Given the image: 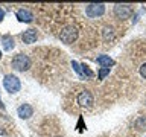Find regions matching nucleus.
Returning a JSON list of instances; mask_svg holds the SVG:
<instances>
[{"label":"nucleus","mask_w":146,"mask_h":137,"mask_svg":"<svg viewBox=\"0 0 146 137\" xmlns=\"http://www.w3.org/2000/svg\"><path fill=\"white\" fill-rule=\"evenodd\" d=\"M140 75L146 79V63H145V64H141V67H140Z\"/></svg>","instance_id":"obj_17"},{"label":"nucleus","mask_w":146,"mask_h":137,"mask_svg":"<svg viewBox=\"0 0 146 137\" xmlns=\"http://www.w3.org/2000/svg\"><path fill=\"white\" fill-rule=\"evenodd\" d=\"M72 66H73V68H75V72L78 73V75H81V76H82V72H81V67H79V64H78L76 61H73V63H72Z\"/></svg>","instance_id":"obj_16"},{"label":"nucleus","mask_w":146,"mask_h":137,"mask_svg":"<svg viewBox=\"0 0 146 137\" xmlns=\"http://www.w3.org/2000/svg\"><path fill=\"white\" fill-rule=\"evenodd\" d=\"M36 37H38V34H36L35 29H27L25 34L21 35V40L25 41L26 44H32V43L36 41Z\"/></svg>","instance_id":"obj_9"},{"label":"nucleus","mask_w":146,"mask_h":137,"mask_svg":"<svg viewBox=\"0 0 146 137\" xmlns=\"http://www.w3.org/2000/svg\"><path fill=\"white\" fill-rule=\"evenodd\" d=\"M104 12H105V5L104 3H90V5H87V8H85V14L91 18L104 15Z\"/></svg>","instance_id":"obj_5"},{"label":"nucleus","mask_w":146,"mask_h":137,"mask_svg":"<svg viewBox=\"0 0 146 137\" xmlns=\"http://www.w3.org/2000/svg\"><path fill=\"white\" fill-rule=\"evenodd\" d=\"M12 67L18 72H25L31 67V59L25 53H18L12 58Z\"/></svg>","instance_id":"obj_3"},{"label":"nucleus","mask_w":146,"mask_h":137,"mask_svg":"<svg viewBox=\"0 0 146 137\" xmlns=\"http://www.w3.org/2000/svg\"><path fill=\"white\" fill-rule=\"evenodd\" d=\"M135 128L139 131H143V130H146V117L145 116H141V117H139L135 120Z\"/></svg>","instance_id":"obj_13"},{"label":"nucleus","mask_w":146,"mask_h":137,"mask_svg":"<svg viewBox=\"0 0 146 137\" xmlns=\"http://www.w3.org/2000/svg\"><path fill=\"white\" fill-rule=\"evenodd\" d=\"M17 18L20 21H23V23H31L32 20H34V14H32L29 9L21 8V9H18V11H17Z\"/></svg>","instance_id":"obj_8"},{"label":"nucleus","mask_w":146,"mask_h":137,"mask_svg":"<svg viewBox=\"0 0 146 137\" xmlns=\"http://www.w3.org/2000/svg\"><path fill=\"white\" fill-rule=\"evenodd\" d=\"M3 17H5V11H3V9H2V8H0V21H2V20H3Z\"/></svg>","instance_id":"obj_18"},{"label":"nucleus","mask_w":146,"mask_h":137,"mask_svg":"<svg viewBox=\"0 0 146 137\" xmlns=\"http://www.w3.org/2000/svg\"><path fill=\"white\" fill-rule=\"evenodd\" d=\"M94 99H93V94L90 93L88 90H82L79 94H78V104L81 107H85V108H90L93 105Z\"/></svg>","instance_id":"obj_6"},{"label":"nucleus","mask_w":146,"mask_h":137,"mask_svg":"<svg viewBox=\"0 0 146 137\" xmlns=\"http://www.w3.org/2000/svg\"><path fill=\"white\" fill-rule=\"evenodd\" d=\"M98 64H100L102 67H107V68H110L111 66H114V59L113 58H110L108 55H100V57H98Z\"/></svg>","instance_id":"obj_11"},{"label":"nucleus","mask_w":146,"mask_h":137,"mask_svg":"<svg viewBox=\"0 0 146 137\" xmlns=\"http://www.w3.org/2000/svg\"><path fill=\"white\" fill-rule=\"evenodd\" d=\"M131 14H132V9L129 5H122V3L114 5V15L119 20H126V18L131 17Z\"/></svg>","instance_id":"obj_4"},{"label":"nucleus","mask_w":146,"mask_h":137,"mask_svg":"<svg viewBox=\"0 0 146 137\" xmlns=\"http://www.w3.org/2000/svg\"><path fill=\"white\" fill-rule=\"evenodd\" d=\"M0 58H2V52H0Z\"/></svg>","instance_id":"obj_19"},{"label":"nucleus","mask_w":146,"mask_h":137,"mask_svg":"<svg viewBox=\"0 0 146 137\" xmlns=\"http://www.w3.org/2000/svg\"><path fill=\"white\" fill-rule=\"evenodd\" d=\"M102 37H104V41H107V43H111L114 41L116 38V34H114V29L111 26H105L102 29Z\"/></svg>","instance_id":"obj_10"},{"label":"nucleus","mask_w":146,"mask_h":137,"mask_svg":"<svg viewBox=\"0 0 146 137\" xmlns=\"http://www.w3.org/2000/svg\"><path fill=\"white\" fill-rule=\"evenodd\" d=\"M17 114L21 119H29L32 114H34V108H32L29 104H21L20 107L17 108Z\"/></svg>","instance_id":"obj_7"},{"label":"nucleus","mask_w":146,"mask_h":137,"mask_svg":"<svg viewBox=\"0 0 146 137\" xmlns=\"http://www.w3.org/2000/svg\"><path fill=\"white\" fill-rule=\"evenodd\" d=\"M3 87L9 93H17L21 88V84H20V79L15 75H6L3 78Z\"/></svg>","instance_id":"obj_2"},{"label":"nucleus","mask_w":146,"mask_h":137,"mask_svg":"<svg viewBox=\"0 0 146 137\" xmlns=\"http://www.w3.org/2000/svg\"><path fill=\"white\" fill-rule=\"evenodd\" d=\"M2 43H3V49L5 50H11L14 47V38L11 35H3L2 37Z\"/></svg>","instance_id":"obj_12"},{"label":"nucleus","mask_w":146,"mask_h":137,"mask_svg":"<svg viewBox=\"0 0 146 137\" xmlns=\"http://www.w3.org/2000/svg\"><path fill=\"white\" fill-rule=\"evenodd\" d=\"M78 35H79V31H78V27L76 26H66L64 29L61 31V34H59V38H61L62 43H66V44H72V43H75V41L78 40Z\"/></svg>","instance_id":"obj_1"},{"label":"nucleus","mask_w":146,"mask_h":137,"mask_svg":"<svg viewBox=\"0 0 146 137\" xmlns=\"http://www.w3.org/2000/svg\"><path fill=\"white\" fill-rule=\"evenodd\" d=\"M81 67H82V70H81V72H82V75H85L87 78H93V76H94V73H93V72L90 70V68H88V66H87V64H82Z\"/></svg>","instance_id":"obj_14"},{"label":"nucleus","mask_w":146,"mask_h":137,"mask_svg":"<svg viewBox=\"0 0 146 137\" xmlns=\"http://www.w3.org/2000/svg\"><path fill=\"white\" fill-rule=\"evenodd\" d=\"M108 73H110V68H107V67H102V68L99 70V75H98V78H99V79H104V78L107 76Z\"/></svg>","instance_id":"obj_15"}]
</instances>
